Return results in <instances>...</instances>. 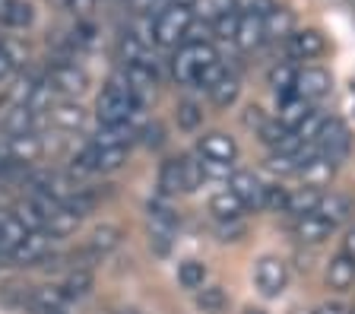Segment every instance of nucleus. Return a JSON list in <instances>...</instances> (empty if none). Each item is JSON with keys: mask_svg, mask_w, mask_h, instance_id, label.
<instances>
[{"mask_svg": "<svg viewBox=\"0 0 355 314\" xmlns=\"http://www.w3.org/2000/svg\"><path fill=\"white\" fill-rule=\"evenodd\" d=\"M225 70H229V67H225V64H222V58H219V60H216V64H209V67L203 70V73H200L197 86H200V89H209V86H213V82L219 80V76L225 73Z\"/></svg>", "mask_w": 355, "mask_h": 314, "instance_id": "49", "label": "nucleus"}, {"mask_svg": "<svg viewBox=\"0 0 355 314\" xmlns=\"http://www.w3.org/2000/svg\"><path fill=\"white\" fill-rule=\"evenodd\" d=\"M352 283H355V261L346 254H336L330 263H327V286L346 292Z\"/></svg>", "mask_w": 355, "mask_h": 314, "instance_id": "27", "label": "nucleus"}, {"mask_svg": "<svg viewBox=\"0 0 355 314\" xmlns=\"http://www.w3.org/2000/svg\"><path fill=\"white\" fill-rule=\"evenodd\" d=\"M127 152H130L127 146H114V150H98L96 146V175H111L124 168Z\"/></svg>", "mask_w": 355, "mask_h": 314, "instance_id": "38", "label": "nucleus"}, {"mask_svg": "<svg viewBox=\"0 0 355 314\" xmlns=\"http://www.w3.org/2000/svg\"><path fill=\"white\" fill-rule=\"evenodd\" d=\"M244 314H266V311H260V308H248Z\"/></svg>", "mask_w": 355, "mask_h": 314, "instance_id": "56", "label": "nucleus"}, {"mask_svg": "<svg viewBox=\"0 0 355 314\" xmlns=\"http://www.w3.org/2000/svg\"><path fill=\"white\" fill-rule=\"evenodd\" d=\"M137 134H140L137 124H98V130L89 137V143L98 146V150H114V146H127L130 150Z\"/></svg>", "mask_w": 355, "mask_h": 314, "instance_id": "14", "label": "nucleus"}, {"mask_svg": "<svg viewBox=\"0 0 355 314\" xmlns=\"http://www.w3.org/2000/svg\"><path fill=\"white\" fill-rule=\"evenodd\" d=\"M146 229H149V247H153L155 254H168L171 241H175L178 216H175V209L165 203V197L149 200V207H146Z\"/></svg>", "mask_w": 355, "mask_h": 314, "instance_id": "3", "label": "nucleus"}, {"mask_svg": "<svg viewBox=\"0 0 355 314\" xmlns=\"http://www.w3.org/2000/svg\"><path fill=\"white\" fill-rule=\"evenodd\" d=\"M327 121H330V114H324L320 108H314V112H311L308 118H304L302 124L295 128V137H298L302 143H314V140L320 137V130H324Z\"/></svg>", "mask_w": 355, "mask_h": 314, "instance_id": "41", "label": "nucleus"}, {"mask_svg": "<svg viewBox=\"0 0 355 314\" xmlns=\"http://www.w3.org/2000/svg\"><path fill=\"white\" fill-rule=\"evenodd\" d=\"M238 13H248V16H266L270 10L276 7L273 0H235Z\"/></svg>", "mask_w": 355, "mask_h": 314, "instance_id": "48", "label": "nucleus"}, {"mask_svg": "<svg viewBox=\"0 0 355 314\" xmlns=\"http://www.w3.org/2000/svg\"><path fill=\"white\" fill-rule=\"evenodd\" d=\"M67 305H73V302L67 299L60 286H32L29 311H67Z\"/></svg>", "mask_w": 355, "mask_h": 314, "instance_id": "23", "label": "nucleus"}, {"mask_svg": "<svg viewBox=\"0 0 355 314\" xmlns=\"http://www.w3.org/2000/svg\"><path fill=\"white\" fill-rule=\"evenodd\" d=\"M175 121H178V128L181 130L193 134V130L203 128V108H200L193 98H184V102L175 105Z\"/></svg>", "mask_w": 355, "mask_h": 314, "instance_id": "35", "label": "nucleus"}, {"mask_svg": "<svg viewBox=\"0 0 355 314\" xmlns=\"http://www.w3.org/2000/svg\"><path fill=\"white\" fill-rule=\"evenodd\" d=\"M44 229H48V232L60 241V238H67V235H73L76 229H80V216H76V213H70L67 207H58L51 216H48Z\"/></svg>", "mask_w": 355, "mask_h": 314, "instance_id": "34", "label": "nucleus"}, {"mask_svg": "<svg viewBox=\"0 0 355 314\" xmlns=\"http://www.w3.org/2000/svg\"><path fill=\"white\" fill-rule=\"evenodd\" d=\"M229 191L244 203V209H263V181L254 172H244L238 168L229 178Z\"/></svg>", "mask_w": 355, "mask_h": 314, "instance_id": "11", "label": "nucleus"}, {"mask_svg": "<svg viewBox=\"0 0 355 314\" xmlns=\"http://www.w3.org/2000/svg\"><path fill=\"white\" fill-rule=\"evenodd\" d=\"M44 80L51 82L54 92H64V96H83L89 89V76L83 67L76 64H64V60H54L48 67V76Z\"/></svg>", "mask_w": 355, "mask_h": 314, "instance_id": "8", "label": "nucleus"}, {"mask_svg": "<svg viewBox=\"0 0 355 314\" xmlns=\"http://www.w3.org/2000/svg\"><path fill=\"white\" fill-rule=\"evenodd\" d=\"M263 42H266V35H263V16H248V13H241V19H238L235 45L241 48V51H257Z\"/></svg>", "mask_w": 355, "mask_h": 314, "instance_id": "22", "label": "nucleus"}, {"mask_svg": "<svg viewBox=\"0 0 355 314\" xmlns=\"http://www.w3.org/2000/svg\"><path fill=\"white\" fill-rule=\"evenodd\" d=\"M286 48L295 60H314L327 51V38L320 29H295L286 38Z\"/></svg>", "mask_w": 355, "mask_h": 314, "instance_id": "10", "label": "nucleus"}, {"mask_svg": "<svg viewBox=\"0 0 355 314\" xmlns=\"http://www.w3.org/2000/svg\"><path fill=\"white\" fill-rule=\"evenodd\" d=\"M311 112H314V102H308L302 96H288V98H279V118L276 121L286 124L288 130H295Z\"/></svg>", "mask_w": 355, "mask_h": 314, "instance_id": "26", "label": "nucleus"}, {"mask_svg": "<svg viewBox=\"0 0 355 314\" xmlns=\"http://www.w3.org/2000/svg\"><path fill=\"white\" fill-rule=\"evenodd\" d=\"M197 152L203 159H219V162H235L238 156V143L232 134H225V130H209V134L200 137L197 143Z\"/></svg>", "mask_w": 355, "mask_h": 314, "instance_id": "12", "label": "nucleus"}, {"mask_svg": "<svg viewBox=\"0 0 355 314\" xmlns=\"http://www.w3.org/2000/svg\"><path fill=\"white\" fill-rule=\"evenodd\" d=\"M238 19H241V13L238 10H232V13H225V16H219L209 29L216 32V38H222V42H235V35H238Z\"/></svg>", "mask_w": 355, "mask_h": 314, "instance_id": "44", "label": "nucleus"}, {"mask_svg": "<svg viewBox=\"0 0 355 314\" xmlns=\"http://www.w3.org/2000/svg\"><path fill=\"white\" fill-rule=\"evenodd\" d=\"M295 32V13L288 7H273L263 16V35L266 42H286Z\"/></svg>", "mask_w": 355, "mask_h": 314, "instance_id": "18", "label": "nucleus"}, {"mask_svg": "<svg viewBox=\"0 0 355 314\" xmlns=\"http://www.w3.org/2000/svg\"><path fill=\"white\" fill-rule=\"evenodd\" d=\"M288 194H292V191L282 184H263V209H270V213H286Z\"/></svg>", "mask_w": 355, "mask_h": 314, "instance_id": "43", "label": "nucleus"}, {"mask_svg": "<svg viewBox=\"0 0 355 314\" xmlns=\"http://www.w3.org/2000/svg\"><path fill=\"white\" fill-rule=\"evenodd\" d=\"M209 213H213L216 219H241L244 216V203L225 187V191H219V194L209 197Z\"/></svg>", "mask_w": 355, "mask_h": 314, "instance_id": "31", "label": "nucleus"}, {"mask_svg": "<svg viewBox=\"0 0 355 314\" xmlns=\"http://www.w3.org/2000/svg\"><path fill=\"white\" fill-rule=\"evenodd\" d=\"M232 10H238L235 0H197V10H193V16H200V19H203L207 26H213L219 16L232 13Z\"/></svg>", "mask_w": 355, "mask_h": 314, "instance_id": "39", "label": "nucleus"}, {"mask_svg": "<svg viewBox=\"0 0 355 314\" xmlns=\"http://www.w3.org/2000/svg\"><path fill=\"white\" fill-rule=\"evenodd\" d=\"M181 159V181H184V194H193L203 184V165H200V152L197 156H178Z\"/></svg>", "mask_w": 355, "mask_h": 314, "instance_id": "40", "label": "nucleus"}, {"mask_svg": "<svg viewBox=\"0 0 355 314\" xmlns=\"http://www.w3.org/2000/svg\"><path fill=\"white\" fill-rule=\"evenodd\" d=\"M320 197H324V191H318V187H302V191H295V194H288L286 213H292V219L308 216V213H318Z\"/></svg>", "mask_w": 355, "mask_h": 314, "instance_id": "32", "label": "nucleus"}, {"mask_svg": "<svg viewBox=\"0 0 355 314\" xmlns=\"http://www.w3.org/2000/svg\"><path fill=\"white\" fill-rule=\"evenodd\" d=\"M137 137H140V140L146 143L149 150H159V146H162V143H165V128H162V124H159V121H153V124H146V128H140V134H137Z\"/></svg>", "mask_w": 355, "mask_h": 314, "instance_id": "47", "label": "nucleus"}, {"mask_svg": "<svg viewBox=\"0 0 355 314\" xmlns=\"http://www.w3.org/2000/svg\"><path fill=\"white\" fill-rule=\"evenodd\" d=\"M207 263L203 261H184L181 267H178V283L184 286V289H191V292H197V289H203L207 286Z\"/></svg>", "mask_w": 355, "mask_h": 314, "instance_id": "36", "label": "nucleus"}, {"mask_svg": "<svg viewBox=\"0 0 355 314\" xmlns=\"http://www.w3.org/2000/svg\"><path fill=\"white\" fill-rule=\"evenodd\" d=\"M171 7H184V10H197V0H171Z\"/></svg>", "mask_w": 355, "mask_h": 314, "instance_id": "55", "label": "nucleus"}, {"mask_svg": "<svg viewBox=\"0 0 355 314\" xmlns=\"http://www.w3.org/2000/svg\"><path fill=\"white\" fill-rule=\"evenodd\" d=\"M48 121H51L58 130L76 134V130L86 124V108H83L80 102H54L51 112H48Z\"/></svg>", "mask_w": 355, "mask_h": 314, "instance_id": "16", "label": "nucleus"}, {"mask_svg": "<svg viewBox=\"0 0 355 314\" xmlns=\"http://www.w3.org/2000/svg\"><path fill=\"white\" fill-rule=\"evenodd\" d=\"M16 70H19V64H16L13 58H10L7 51H3V48H0V86H3V82H10L16 76Z\"/></svg>", "mask_w": 355, "mask_h": 314, "instance_id": "50", "label": "nucleus"}, {"mask_svg": "<svg viewBox=\"0 0 355 314\" xmlns=\"http://www.w3.org/2000/svg\"><path fill=\"white\" fill-rule=\"evenodd\" d=\"M266 114H263V108H257V105H251L248 112H244V128H251V130H260L266 124Z\"/></svg>", "mask_w": 355, "mask_h": 314, "instance_id": "51", "label": "nucleus"}, {"mask_svg": "<svg viewBox=\"0 0 355 314\" xmlns=\"http://www.w3.org/2000/svg\"><path fill=\"white\" fill-rule=\"evenodd\" d=\"M155 23V45L159 48H178L184 45L191 38V26H193V10H184V7H168L165 13H159L153 19Z\"/></svg>", "mask_w": 355, "mask_h": 314, "instance_id": "4", "label": "nucleus"}, {"mask_svg": "<svg viewBox=\"0 0 355 314\" xmlns=\"http://www.w3.org/2000/svg\"><path fill=\"white\" fill-rule=\"evenodd\" d=\"M295 76H298V70L292 64H276L270 70V89H273V96L276 98L295 96Z\"/></svg>", "mask_w": 355, "mask_h": 314, "instance_id": "33", "label": "nucleus"}, {"mask_svg": "<svg viewBox=\"0 0 355 314\" xmlns=\"http://www.w3.org/2000/svg\"><path fill=\"white\" fill-rule=\"evenodd\" d=\"M355 213V203H352V197H346V194H336V191H330V194H324L320 197V203H318V216H324L330 225H340V223H346L349 216Z\"/></svg>", "mask_w": 355, "mask_h": 314, "instance_id": "20", "label": "nucleus"}, {"mask_svg": "<svg viewBox=\"0 0 355 314\" xmlns=\"http://www.w3.org/2000/svg\"><path fill=\"white\" fill-rule=\"evenodd\" d=\"M219 60V51H216L209 42H184V45L175 51L171 58V76H175L181 86H197L200 73Z\"/></svg>", "mask_w": 355, "mask_h": 314, "instance_id": "2", "label": "nucleus"}, {"mask_svg": "<svg viewBox=\"0 0 355 314\" xmlns=\"http://www.w3.org/2000/svg\"><path fill=\"white\" fill-rule=\"evenodd\" d=\"M42 152H44V140H42V137H35V134L13 137V140H10V146H7V156L16 159V162H22V165L35 162Z\"/></svg>", "mask_w": 355, "mask_h": 314, "instance_id": "28", "label": "nucleus"}, {"mask_svg": "<svg viewBox=\"0 0 355 314\" xmlns=\"http://www.w3.org/2000/svg\"><path fill=\"white\" fill-rule=\"evenodd\" d=\"M159 194L175 197L184 194V181H181V159H165L159 168Z\"/></svg>", "mask_w": 355, "mask_h": 314, "instance_id": "30", "label": "nucleus"}, {"mask_svg": "<svg viewBox=\"0 0 355 314\" xmlns=\"http://www.w3.org/2000/svg\"><path fill=\"white\" fill-rule=\"evenodd\" d=\"M60 3H64V10H70L76 16H86L89 10L96 7V0H60Z\"/></svg>", "mask_w": 355, "mask_h": 314, "instance_id": "53", "label": "nucleus"}, {"mask_svg": "<svg viewBox=\"0 0 355 314\" xmlns=\"http://www.w3.org/2000/svg\"><path fill=\"white\" fill-rule=\"evenodd\" d=\"M216 235L219 241H238L244 235V223L241 219H216Z\"/></svg>", "mask_w": 355, "mask_h": 314, "instance_id": "46", "label": "nucleus"}, {"mask_svg": "<svg viewBox=\"0 0 355 314\" xmlns=\"http://www.w3.org/2000/svg\"><path fill=\"white\" fill-rule=\"evenodd\" d=\"M330 86H333V80L324 67H304L295 76V96L308 98V102H320L330 92Z\"/></svg>", "mask_w": 355, "mask_h": 314, "instance_id": "13", "label": "nucleus"}, {"mask_svg": "<svg viewBox=\"0 0 355 314\" xmlns=\"http://www.w3.org/2000/svg\"><path fill=\"white\" fill-rule=\"evenodd\" d=\"M35 124H38V114H32L26 105H10V112H3L0 118V130L13 140V137H26V134H35Z\"/></svg>", "mask_w": 355, "mask_h": 314, "instance_id": "17", "label": "nucleus"}, {"mask_svg": "<svg viewBox=\"0 0 355 314\" xmlns=\"http://www.w3.org/2000/svg\"><path fill=\"white\" fill-rule=\"evenodd\" d=\"M121 73H124V80H127V86H130L133 98L146 108V105L155 98V89H159L155 67H149V64H124V67H121Z\"/></svg>", "mask_w": 355, "mask_h": 314, "instance_id": "9", "label": "nucleus"}, {"mask_svg": "<svg viewBox=\"0 0 355 314\" xmlns=\"http://www.w3.org/2000/svg\"><path fill=\"white\" fill-rule=\"evenodd\" d=\"M35 23V10L26 0H0V26L3 29H29Z\"/></svg>", "mask_w": 355, "mask_h": 314, "instance_id": "19", "label": "nucleus"}, {"mask_svg": "<svg viewBox=\"0 0 355 314\" xmlns=\"http://www.w3.org/2000/svg\"><path fill=\"white\" fill-rule=\"evenodd\" d=\"M38 86V76H32V73H16L13 76V86H10V92H7V98H10V105H26L32 98V89Z\"/></svg>", "mask_w": 355, "mask_h": 314, "instance_id": "42", "label": "nucleus"}, {"mask_svg": "<svg viewBox=\"0 0 355 314\" xmlns=\"http://www.w3.org/2000/svg\"><path fill=\"white\" fill-rule=\"evenodd\" d=\"M314 146H318L320 156L333 159V162L340 165L343 159L349 156V150H352V137H349V128L343 124V121L330 118L324 124V130H320V137L314 140Z\"/></svg>", "mask_w": 355, "mask_h": 314, "instance_id": "6", "label": "nucleus"}, {"mask_svg": "<svg viewBox=\"0 0 355 314\" xmlns=\"http://www.w3.org/2000/svg\"><path fill=\"white\" fill-rule=\"evenodd\" d=\"M340 254H346V257H352L355 261V229H349L346 232V238H343V251Z\"/></svg>", "mask_w": 355, "mask_h": 314, "instance_id": "54", "label": "nucleus"}, {"mask_svg": "<svg viewBox=\"0 0 355 314\" xmlns=\"http://www.w3.org/2000/svg\"><path fill=\"white\" fill-rule=\"evenodd\" d=\"M60 289L67 292V299H70V302L86 299L89 292H92V270H89V267L67 270V277H64V283H60Z\"/></svg>", "mask_w": 355, "mask_h": 314, "instance_id": "29", "label": "nucleus"}, {"mask_svg": "<svg viewBox=\"0 0 355 314\" xmlns=\"http://www.w3.org/2000/svg\"><path fill=\"white\" fill-rule=\"evenodd\" d=\"M207 96H209V102H213L216 108H232V105L238 102V96H241V80H238V73L225 70V73H222L219 80L207 89Z\"/></svg>", "mask_w": 355, "mask_h": 314, "instance_id": "21", "label": "nucleus"}, {"mask_svg": "<svg viewBox=\"0 0 355 314\" xmlns=\"http://www.w3.org/2000/svg\"><path fill=\"white\" fill-rule=\"evenodd\" d=\"M352 314H355V308H352Z\"/></svg>", "mask_w": 355, "mask_h": 314, "instance_id": "58", "label": "nucleus"}, {"mask_svg": "<svg viewBox=\"0 0 355 314\" xmlns=\"http://www.w3.org/2000/svg\"><path fill=\"white\" fill-rule=\"evenodd\" d=\"M140 112H143V105L133 98L124 73L118 70V73L108 80V86L102 89V96L96 98L98 124H133V118Z\"/></svg>", "mask_w": 355, "mask_h": 314, "instance_id": "1", "label": "nucleus"}, {"mask_svg": "<svg viewBox=\"0 0 355 314\" xmlns=\"http://www.w3.org/2000/svg\"><path fill=\"white\" fill-rule=\"evenodd\" d=\"M225 305H229V295H225L222 286H203V289H197V308L203 314H219Z\"/></svg>", "mask_w": 355, "mask_h": 314, "instance_id": "37", "label": "nucleus"}, {"mask_svg": "<svg viewBox=\"0 0 355 314\" xmlns=\"http://www.w3.org/2000/svg\"><path fill=\"white\" fill-rule=\"evenodd\" d=\"M121 238H124V232H121L118 225H96L92 235H89V241H86V247L102 261L105 254L114 251V247H121Z\"/></svg>", "mask_w": 355, "mask_h": 314, "instance_id": "25", "label": "nucleus"}, {"mask_svg": "<svg viewBox=\"0 0 355 314\" xmlns=\"http://www.w3.org/2000/svg\"><path fill=\"white\" fill-rule=\"evenodd\" d=\"M54 238L48 229H35V232H26V238L13 247V254H10V263H19V267H38L48 254H54Z\"/></svg>", "mask_w": 355, "mask_h": 314, "instance_id": "5", "label": "nucleus"}, {"mask_svg": "<svg viewBox=\"0 0 355 314\" xmlns=\"http://www.w3.org/2000/svg\"><path fill=\"white\" fill-rule=\"evenodd\" d=\"M311 314H352V308H349L346 302H336V299H333V302H320V305L314 308Z\"/></svg>", "mask_w": 355, "mask_h": 314, "instance_id": "52", "label": "nucleus"}, {"mask_svg": "<svg viewBox=\"0 0 355 314\" xmlns=\"http://www.w3.org/2000/svg\"><path fill=\"white\" fill-rule=\"evenodd\" d=\"M29 314H67V311H29Z\"/></svg>", "mask_w": 355, "mask_h": 314, "instance_id": "57", "label": "nucleus"}, {"mask_svg": "<svg viewBox=\"0 0 355 314\" xmlns=\"http://www.w3.org/2000/svg\"><path fill=\"white\" fill-rule=\"evenodd\" d=\"M333 172H336V162L333 159H327V156H311L308 162L302 165V181H304V187H324V184H330V178H333Z\"/></svg>", "mask_w": 355, "mask_h": 314, "instance_id": "24", "label": "nucleus"}, {"mask_svg": "<svg viewBox=\"0 0 355 314\" xmlns=\"http://www.w3.org/2000/svg\"><path fill=\"white\" fill-rule=\"evenodd\" d=\"M333 229H336V225H330L324 216H318V213L298 216L295 225H292V232H295V238L302 241V245H320V241L330 238Z\"/></svg>", "mask_w": 355, "mask_h": 314, "instance_id": "15", "label": "nucleus"}, {"mask_svg": "<svg viewBox=\"0 0 355 314\" xmlns=\"http://www.w3.org/2000/svg\"><path fill=\"white\" fill-rule=\"evenodd\" d=\"M200 165H203V181H229L235 175L232 162H219V159H203L200 156Z\"/></svg>", "mask_w": 355, "mask_h": 314, "instance_id": "45", "label": "nucleus"}, {"mask_svg": "<svg viewBox=\"0 0 355 314\" xmlns=\"http://www.w3.org/2000/svg\"><path fill=\"white\" fill-rule=\"evenodd\" d=\"M254 283H257V289L263 292L266 299H276L282 289H286L288 283V267L282 257H273L266 254L257 261V267H254Z\"/></svg>", "mask_w": 355, "mask_h": 314, "instance_id": "7", "label": "nucleus"}]
</instances>
